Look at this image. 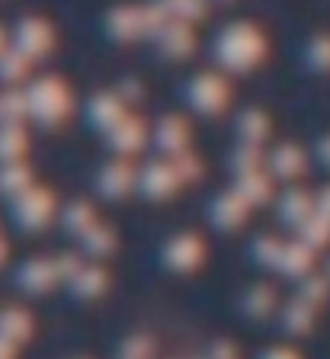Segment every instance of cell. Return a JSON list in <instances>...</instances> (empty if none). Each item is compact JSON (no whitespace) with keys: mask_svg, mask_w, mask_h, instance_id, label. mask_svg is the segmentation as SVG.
<instances>
[{"mask_svg":"<svg viewBox=\"0 0 330 359\" xmlns=\"http://www.w3.org/2000/svg\"><path fill=\"white\" fill-rule=\"evenodd\" d=\"M209 359H240V356H238V346H234V344H228V340H218V344H212Z\"/></svg>","mask_w":330,"mask_h":359,"instance_id":"cell-29","label":"cell"},{"mask_svg":"<svg viewBox=\"0 0 330 359\" xmlns=\"http://www.w3.org/2000/svg\"><path fill=\"white\" fill-rule=\"evenodd\" d=\"M13 279L23 292L42 295V292H48L55 283H61V273H58V263L55 260H48V257H32V260L20 263Z\"/></svg>","mask_w":330,"mask_h":359,"instance_id":"cell-7","label":"cell"},{"mask_svg":"<svg viewBox=\"0 0 330 359\" xmlns=\"http://www.w3.org/2000/svg\"><path fill=\"white\" fill-rule=\"evenodd\" d=\"M106 285H109L106 269L99 266V263H83L74 276H71L68 289L74 292L77 299H99V295L106 292Z\"/></svg>","mask_w":330,"mask_h":359,"instance_id":"cell-10","label":"cell"},{"mask_svg":"<svg viewBox=\"0 0 330 359\" xmlns=\"http://www.w3.org/2000/svg\"><path fill=\"white\" fill-rule=\"evenodd\" d=\"M256 359H298V353L289 350V346H270V350H263Z\"/></svg>","mask_w":330,"mask_h":359,"instance_id":"cell-30","label":"cell"},{"mask_svg":"<svg viewBox=\"0 0 330 359\" xmlns=\"http://www.w3.org/2000/svg\"><path fill=\"white\" fill-rule=\"evenodd\" d=\"M305 247L301 244H285V250H282V257H279V269L282 273H298L301 266H305Z\"/></svg>","mask_w":330,"mask_h":359,"instance_id":"cell-27","label":"cell"},{"mask_svg":"<svg viewBox=\"0 0 330 359\" xmlns=\"http://www.w3.org/2000/svg\"><path fill=\"white\" fill-rule=\"evenodd\" d=\"M16 32H20V45H23L26 55L46 52L48 42H52V36H48V26H46V22H39V20H26Z\"/></svg>","mask_w":330,"mask_h":359,"instance_id":"cell-21","label":"cell"},{"mask_svg":"<svg viewBox=\"0 0 330 359\" xmlns=\"http://www.w3.org/2000/svg\"><path fill=\"white\" fill-rule=\"evenodd\" d=\"M109 144H113L122 157L135 154V151H142V144H144V126L138 119H128L125 116L122 122H116V126L109 128Z\"/></svg>","mask_w":330,"mask_h":359,"instance_id":"cell-13","label":"cell"},{"mask_svg":"<svg viewBox=\"0 0 330 359\" xmlns=\"http://www.w3.org/2000/svg\"><path fill=\"white\" fill-rule=\"evenodd\" d=\"M234 189H238V196L247 205H256V202H266L273 193V177L263 170H254V173H240L238 183H234Z\"/></svg>","mask_w":330,"mask_h":359,"instance_id":"cell-15","label":"cell"},{"mask_svg":"<svg viewBox=\"0 0 330 359\" xmlns=\"http://www.w3.org/2000/svg\"><path fill=\"white\" fill-rule=\"evenodd\" d=\"M276 308V289L273 285H254V289L244 295V311L247 318H266Z\"/></svg>","mask_w":330,"mask_h":359,"instance_id":"cell-22","label":"cell"},{"mask_svg":"<svg viewBox=\"0 0 330 359\" xmlns=\"http://www.w3.org/2000/svg\"><path fill=\"white\" fill-rule=\"evenodd\" d=\"M0 359H16V344L7 337H0Z\"/></svg>","mask_w":330,"mask_h":359,"instance_id":"cell-31","label":"cell"},{"mask_svg":"<svg viewBox=\"0 0 330 359\" xmlns=\"http://www.w3.org/2000/svg\"><path fill=\"white\" fill-rule=\"evenodd\" d=\"M13 222L20 231H42L52 224V218L58 215V205H55V196L52 189L46 187H32L26 189L23 196L13 199Z\"/></svg>","mask_w":330,"mask_h":359,"instance_id":"cell-2","label":"cell"},{"mask_svg":"<svg viewBox=\"0 0 330 359\" xmlns=\"http://www.w3.org/2000/svg\"><path fill=\"white\" fill-rule=\"evenodd\" d=\"M81 247L87 250V257H93V260H99V257H106L109 250L116 247V231L113 228H106V224H93L90 231L81 238Z\"/></svg>","mask_w":330,"mask_h":359,"instance_id":"cell-19","label":"cell"},{"mask_svg":"<svg viewBox=\"0 0 330 359\" xmlns=\"http://www.w3.org/2000/svg\"><path fill=\"white\" fill-rule=\"evenodd\" d=\"M26 106H29V116L42 126H55L71 112V93L61 81H36L26 93Z\"/></svg>","mask_w":330,"mask_h":359,"instance_id":"cell-1","label":"cell"},{"mask_svg":"<svg viewBox=\"0 0 330 359\" xmlns=\"http://www.w3.org/2000/svg\"><path fill=\"white\" fill-rule=\"evenodd\" d=\"M32 334V318L23 311V308H4L0 311V337L13 340L16 346L26 344Z\"/></svg>","mask_w":330,"mask_h":359,"instance_id":"cell-16","label":"cell"},{"mask_svg":"<svg viewBox=\"0 0 330 359\" xmlns=\"http://www.w3.org/2000/svg\"><path fill=\"white\" fill-rule=\"evenodd\" d=\"M301 151L292 148V144H282L270 154V177H298L301 173Z\"/></svg>","mask_w":330,"mask_h":359,"instance_id":"cell-18","label":"cell"},{"mask_svg":"<svg viewBox=\"0 0 330 359\" xmlns=\"http://www.w3.org/2000/svg\"><path fill=\"white\" fill-rule=\"evenodd\" d=\"M32 170L26 161H13V164H0V196L4 199H16L26 189H32Z\"/></svg>","mask_w":330,"mask_h":359,"instance_id":"cell-12","label":"cell"},{"mask_svg":"<svg viewBox=\"0 0 330 359\" xmlns=\"http://www.w3.org/2000/svg\"><path fill=\"white\" fill-rule=\"evenodd\" d=\"M305 215H308V196L298 193V189H289L279 199V218L289 224H298V222H305Z\"/></svg>","mask_w":330,"mask_h":359,"instance_id":"cell-23","label":"cell"},{"mask_svg":"<svg viewBox=\"0 0 330 359\" xmlns=\"http://www.w3.org/2000/svg\"><path fill=\"white\" fill-rule=\"evenodd\" d=\"M173 164H177V170H180L183 183H193V180L202 177V164L195 161L193 154H180V157H173Z\"/></svg>","mask_w":330,"mask_h":359,"instance_id":"cell-28","label":"cell"},{"mask_svg":"<svg viewBox=\"0 0 330 359\" xmlns=\"http://www.w3.org/2000/svg\"><path fill=\"white\" fill-rule=\"evenodd\" d=\"M266 132H270L266 116H260V112H244V116H240L238 135L244 138V144H260L263 138H266Z\"/></svg>","mask_w":330,"mask_h":359,"instance_id":"cell-24","label":"cell"},{"mask_svg":"<svg viewBox=\"0 0 330 359\" xmlns=\"http://www.w3.org/2000/svg\"><path fill=\"white\" fill-rule=\"evenodd\" d=\"M186 97L199 112H221V106L228 103V87H225V81L215 74H199L189 83Z\"/></svg>","mask_w":330,"mask_h":359,"instance_id":"cell-8","label":"cell"},{"mask_svg":"<svg viewBox=\"0 0 330 359\" xmlns=\"http://www.w3.org/2000/svg\"><path fill=\"white\" fill-rule=\"evenodd\" d=\"M93 224H97V212H93L90 202H68V205L61 209V228H64L71 238L81 241Z\"/></svg>","mask_w":330,"mask_h":359,"instance_id":"cell-14","label":"cell"},{"mask_svg":"<svg viewBox=\"0 0 330 359\" xmlns=\"http://www.w3.org/2000/svg\"><path fill=\"white\" fill-rule=\"evenodd\" d=\"M26 154V135L16 122H0V164L23 161Z\"/></svg>","mask_w":330,"mask_h":359,"instance_id":"cell-17","label":"cell"},{"mask_svg":"<svg viewBox=\"0 0 330 359\" xmlns=\"http://www.w3.org/2000/svg\"><path fill=\"white\" fill-rule=\"evenodd\" d=\"M263 52V42L250 26H231V29L221 32L218 39V55L228 67H238V71H247L250 65H256Z\"/></svg>","mask_w":330,"mask_h":359,"instance_id":"cell-3","label":"cell"},{"mask_svg":"<svg viewBox=\"0 0 330 359\" xmlns=\"http://www.w3.org/2000/svg\"><path fill=\"white\" fill-rule=\"evenodd\" d=\"M282 250H285V244H279L273 234H260V238L254 241V247H250V254L256 257V263H260V266H279Z\"/></svg>","mask_w":330,"mask_h":359,"instance_id":"cell-25","label":"cell"},{"mask_svg":"<svg viewBox=\"0 0 330 359\" xmlns=\"http://www.w3.org/2000/svg\"><path fill=\"white\" fill-rule=\"evenodd\" d=\"M247 212L250 205L238 196V189H231V193L215 196V202L209 205V222L215 224L218 231H234V228H240L247 222Z\"/></svg>","mask_w":330,"mask_h":359,"instance_id":"cell-9","label":"cell"},{"mask_svg":"<svg viewBox=\"0 0 330 359\" xmlns=\"http://www.w3.org/2000/svg\"><path fill=\"white\" fill-rule=\"evenodd\" d=\"M90 119L97 128H106V132H109L116 122L125 119V112H122V103L116 97H97L90 103Z\"/></svg>","mask_w":330,"mask_h":359,"instance_id":"cell-20","label":"cell"},{"mask_svg":"<svg viewBox=\"0 0 330 359\" xmlns=\"http://www.w3.org/2000/svg\"><path fill=\"white\" fill-rule=\"evenodd\" d=\"M132 189H138V170L125 157L109 161V164L97 173V193L103 196V199H125Z\"/></svg>","mask_w":330,"mask_h":359,"instance_id":"cell-6","label":"cell"},{"mask_svg":"<svg viewBox=\"0 0 330 359\" xmlns=\"http://www.w3.org/2000/svg\"><path fill=\"white\" fill-rule=\"evenodd\" d=\"M183 187V177L173 161H154L138 170V193L148 199H170Z\"/></svg>","mask_w":330,"mask_h":359,"instance_id":"cell-4","label":"cell"},{"mask_svg":"<svg viewBox=\"0 0 330 359\" xmlns=\"http://www.w3.org/2000/svg\"><path fill=\"white\" fill-rule=\"evenodd\" d=\"M164 266L173 273H193L205 260V244L199 234H177L164 244Z\"/></svg>","mask_w":330,"mask_h":359,"instance_id":"cell-5","label":"cell"},{"mask_svg":"<svg viewBox=\"0 0 330 359\" xmlns=\"http://www.w3.org/2000/svg\"><path fill=\"white\" fill-rule=\"evenodd\" d=\"M154 356V344H151V337H128L125 344H122V353L119 359H151Z\"/></svg>","mask_w":330,"mask_h":359,"instance_id":"cell-26","label":"cell"},{"mask_svg":"<svg viewBox=\"0 0 330 359\" xmlns=\"http://www.w3.org/2000/svg\"><path fill=\"white\" fill-rule=\"evenodd\" d=\"M158 148L164 151V154L170 157H180L186 154V144H189V126L183 119H177V116H170V119H164L158 126Z\"/></svg>","mask_w":330,"mask_h":359,"instance_id":"cell-11","label":"cell"}]
</instances>
